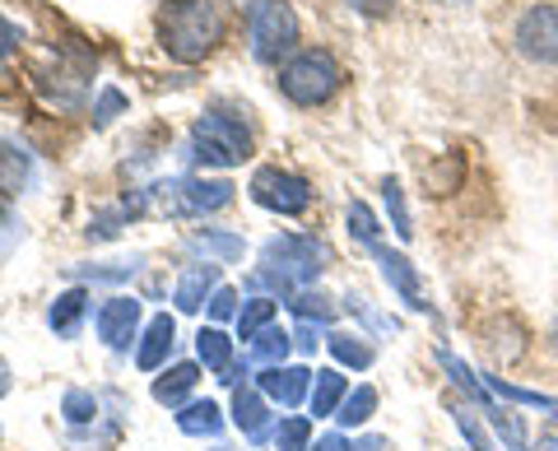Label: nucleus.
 Masks as SVG:
<instances>
[{"label":"nucleus","mask_w":558,"mask_h":451,"mask_svg":"<svg viewBox=\"0 0 558 451\" xmlns=\"http://www.w3.org/2000/svg\"><path fill=\"white\" fill-rule=\"evenodd\" d=\"M223 38V14L215 0H168L159 10V47L172 61L196 65Z\"/></svg>","instance_id":"obj_1"},{"label":"nucleus","mask_w":558,"mask_h":451,"mask_svg":"<svg viewBox=\"0 0 558 451\" xmlns=\"http://www.w3.org/2000/svg\"><path fill=\"white\" fill-rule=\"evenodd\" d=\"M233 200V182L223 178H172L149 191H135V200H126V215H159V219H201L215 215Z\"/></svg>","instance_id":"obj_2"},{"label":"nucleus","mask_w":558,"mask_h":451,"mask_svg":"<svg viewBox=\"0 0 558 451\" xmlns=\"http://www.w3.org/2000/svg\"><path fill=\"white\" fill-rule=\"evenodd\" d=\"M326 261V247L317 237H303V233H279L260 247V270H256V284H275L284 298H293L299 289H307L312 280L322 275Z\"/></svg>","instance_id":"obj_3"},{"label":"nucleus","mask_w":558,"mask_h":451,"mask_svg":"<svg viewBox=\"0 0 558 451\" xmlns=\"http://www.w3.org/2000/svg\"><path fill=\"white\" fill-rule=\"evenodd\" d=\"M191 159L205 168H233L242 159H252V131L247 121H238L229 112H205L191 126Z\"/></svg>","instance_id":"obj_4"},{"label":"nucleus","mask_w":558,"mask_h":451,"mask_svg":"<svg viewBox=\"0 0 558 451\" xmlns=\"http://www.w3.org/2000/svg\"><path fill=\"white\" fill-rule=\"evenodd\" d=\"M344 84V71L330 51H299L289 65H279V94L299 108H322V102Z\"/></svg>","instance_id":"obj_5"},{"label":"nucleus","mask_w":558,"mask_h":451,"mask_svg":"<svg viewBox=\"0 0 558 451\" xmlns=\"http://www.w3.org/2000/svg\"><path fill=\"white\" fill-rule=\"evenodd\" d=\"M299 14L289 0H252L247 5V38H252V57L275 65L279 57H289L299 47Z\"/></svg>","instance_id":"obj_6"},{"label":"nucleus","mask_w":558,"mask_h":451,"mask_svg":"<svg viewBox=\"0 0 558 451\" xmlns=\"http://www.w3.org/2000/svg\"><path fill=\"white\" fill-rule=\"evenodd\" d=\"M247 196L270 215H303L312 205V186L299 178V172H284V168H256L252 172V186Z\"/></svg>","instance_id":"obj_7"},{"label":"nucleus","mask_w":558,"mask_h":451,"mask_svg":"<svg viewBox=\"0 0 558 451\" xmlns=\"http://www.w3.org/2000/svg\"><path fill=\"white\" fill-rule=\"evenodd\" d=\"M517 47L521 57H531L539 65H558V5H531L517 20Z\"/></svg>","instance_id":"obj_8"},{"label":"nucleus","mask_w":558,"mask_h":451,"mask_svg":"<svg viewBox=\"0 0 558 451\" xmlns=\"http://www.w3.org/2000/svg\"><path fill=\"white\" fill-rule=\"evenodd\" d=\"M373 256H377V266H381V280H387V284L400 293V303H405L410 312H433L428 293H424V280H418V270L410 266V256L381 247V242L373 247Z\"/></svg>","instance_id":"obj_9"},{"label":"nucleus","mask_w":558,"mask_h":451,"mask_svg":"<svg viewBox=\"0 0 558 451\" xmlns=\"http://www.w3.org/2000/svg\"><path fill=\"white\" fill-rule=\"evenodd\" d=\"M94 326H98V340L108 344V350H117V354L131 350V340L140 331V298H108L98 307Z\"/></svg>","instance_id":"obj_10"},{"label":"nucleus","mask_w":558,"mask_h":451,"mask_svg":"<svg viewBox=\"0 0 558 451\" xmlns=\"http://www.w3.org/2000/svg\"><path fill=\"white\" fill-rule=\"evenodd\" d=\"M256 391L266 395V401L293 410V405L303 401V395H312V373H307V368H289V363H279V368H266V373L256 377Z\"/></svg>","instance_id":"obj_11"},{"label":"nucleus","mask_w":558,"mask_h":451,"mask_svg":"<svg viewBox=\"0 0 558 451\" xmlns=\"http://www.w3.org/2000/svg\"><path fill=\"white\" fill-rule=\"evenodd\" d=\"M172 340H178V321H172L168 312H159V317L145 326V340H140V350H135V363H140L145 373L163 368V358L172 354Z\"/></svg>","instance_id":"obj_12"},{"label":"nucleus","mask_w":558,"mask_h":451,"mask_svg":"<svg viewBox=\"0 0 558 451\" xmlns=\"http://www.w3.org/2000/svg\"><path fill=\"white\" fill-rule=\"evenodd\" d=\"M219 289V266H191L178 289H172V303H178V312H201L205 298H215Z\"/></svg>","instance_id":"obj_13"},{"label":"nucleus","mask_w":558,"mask_h":451,"mask_svg":"<svg viewBox=\"0 0 558 451\" xmlns=\"http://www.w3.org/2000/svg\"><path fill=\"white\" fill-rule=\"evenodd\" d=\"M84 312H89V289H65V293H57L51 298V307H47V326L57 336H75L80 331V321H84Z\"/></svg>","instance_id":"obj_14"},{"label":"nucleus","mask_w":558,"mask_h":451,"mask_svg":"<svg viewBox=\"0 0 558 451\" xmlns=\"http://www.w3.org/2000/svg\"><path fill=\"white\" fill-rule=\"evenodd\" d=\"M344 395H349L344 373L322 368L317 377H312V414H317V419H336V410L344 405Z\"/></svg>","instance_id":"obj_15"},{"label":"nucleus","mask_w":558,"mask_h":451,"mask_svg":"<svg viewBox=\"0 0 558 451\" xmlns=\"http://www.w3.org/2000/svg\"><path fill=\"white\" fill-rule=\"evenodd\" d=\"M233 424L247 432V438H260L270 424V405H266V395L252 391V387H238L233 391Z\"/></svg>","instance_id":"obj_16"},{"label":"nucleus","mask_w":558,"mask_h":451,"mask_svg":"<svg viewBox=\"0 0 558 451\" xmlns=\"http://www.w3.org/2000/svg\"><path fill=\"white\" fill-rule=\"evenodd\" d=\"M186 252H196V256H205V266H215V261H238L242 256V237L238 233H191L186 237Z\"/></svg>","instance_id":"obj_17"},{"label":"nucleus","mask_w":558,"mask_h":451,"mask_svg":"<svg viewBox=\"0 0 558 451\" xmlns=\"http://www.w3.org/2000/svg\"><path fill=\"white\" fill-rule=\"evenodd\" d=\"M196 358L205 363L209 373H229L233 368V340L219 331V326H201V336H196Z\"/></svg>","instance_id":"obj_18"},{"label":"nucleus","mask_w":558,"mask_h":451,"mask_svg":"<svg viewBox=\"0 0 558 451\" xmlns=\"http://www.w3.org/2000/svg\"><path fill=\"white\" fill-rule=\"evenodd\" d=\"M196 381H201L196 363H178V368H168L159 381H154V401H159V405H182Z\"/></svg>","instance_id":"obj_19"},{"label":"nucleus","mask_w":558,"mask_h":451,"mask_svg":"<svg viewBox=\"0 0 558 451\" xmlns=\"http://www.w3.org/2000/svg\"><path fill=\"white\" fill-rule=\"evenodd\" d=\"M178 428L186 432V438H219L223 414H219L215 401H191V405H182V414H178Z\"/></svg>","instance_id":"obj_20"},{"label":"nucleus","mask_w":558,"mask_h":451,"mask_svg":"<svg viewBox=\"0 0 558 451\" xmlns=\"http://www.w3.org/2000/svg\"><path fill=\"white\" fill-rule=\"evenodd\" d=\"M289 350H293V336L279 331V326H266L260 336L247 340V358H252V363H266V368H279Z\"/></svg>","instance_id":"obj_21"},{"label":"nucleus","mask_w":558,"mask_h":451,"mask_svg":"<svg viewBox=\"0 0 558 451\" xmlns=\"http://www.w3.org/2000/svg\"><path fill=\"white\" fill-rule=\"evenodd\" d=\"M484 387L494 391V395H502V401H512V405L545 410L549 419L558 424V401H554V395H545V391H526V387H517V381H502V377H484Z\"/></svg>","instance_id":"obj_22"},{"label":"nucleus","mask_w":558,"mask_h":451,"mask_svg":"<svg viewBox=\"0 0 558 451\" xmlns=\"http://www.w3.org/2000/svg\"><path fill=\"white\" fill-rule=\"evenodd\" d=\"M33 168H28V154L14 149V145H0V196H20L28 186Z\"/></svg>","instance_id":"obj_23"},{"label":"nucleus","mask_w":558,"mask_h":451,"mask_svg":"<svg viewBox=\"0 0 558 451\" xmlns=\"http://www.w3.org/2000/svg\"><path fill=\"white\" fill-rule=\"evenodd\" d=\"M326 350L336 354V363H344V368H373V344L363 340V336H349V331H336V336H326Z\"/></svg>","instance_id":"obj_24"},{"label":"nucleus","mask_w":558,"mask_h":451,"mask_svg":"<svg viewBox=\"0 0 558 451\" xmlns=\"http://www.w3.org/2000/svg\"><path fill=\"white\" fill-rule=\"evenodd\" d=\"M438 363H442V368H447V377L451 381H457V387L470 395V401H475L480 410H488V405H494V395H488V387H484V381L475 377V373H470L465 368V363L457 358V354H447V350H438Z\"/></svg>","instance_id":"obj_25"},{"label":"nucleus","mask_w":558,"mask_h":451,"mask_svg":"<svg viewBox=\"0 0 558 451\" xmlns=\"http://www.w3.org/2000/svg\"><path fill=\"white\" fill-rule=\"evenodd\" d=\"M377 414V391L373 387H354L344 395V405L336 410V419L344 424V428H363Z\"/></svg>","instance_id":"obj_26"},{"label":"nucleus","mask_w":558,"mask_h":451,"mask_svg":"<svg viewBox=\"0 0 558 451\" xmlns=\"http://www.w3.org/2000/svg\"><path fill=\"white\" fill-rule=\"evenodd\" d=\"M381 200H387V210H391V229H396V237H414V223H410V205H405V191H400V182L396 178H387L381 182Z\"/></svg>","instance_id":"obj_27"},{"label":"nucleus","mask_w":558,"mask_h":451,"mask_svg":"<svg viewBox=\"0 0 558 451\" xmlns=\"http://www.w3.org/2000/svg\"><path fill=\"white\" fill-rule=\"evenodd\" d=\"M266 326H275V298H252L247 307L238 312V336H242V340L260 336Z\"/></svg>","instance_id":"obj_28"},{"label":"nucleus","mask_w":558,"mask_h":451,"mask_svg":"<svg viewBox=\"0 0 558 451\" xmlns=\"http://www.w3.org/2000/svg\"><path fill=\"white\" fill-rule=\"evenodd\" d=\"M312 419H303V414H293V419H279L275 428V451H312Z\"/></svg>","instance_id":"obj_29"},{"label":"nucleus","mask_w":558,"mask_h":451,"mask_svg":"<svg viewBox=\"0 0 558 451\" xmlns=\"http://www.w3.org/2000/svg\"><path fill=\"white\" fill-rule=\"evenodd\" d=\"M451 419H457V428L465 432V442L475 447V451H498V442L484 432L480 424V410H465V405H451Z\"/></svg>","instance_id":"obj_30"},{"label":"nucleus","mask_w":558,"mask_h":451,"mask_svg":"<svg viewBox=\"0 0 558 451\" xmlns=\"http://www.w3.org/2000/svg\"><path fill=\"white\" fill-rule=\"evenodd\" d=\"M289 307H293V317H303V321H330V317H336V307H330L326 298H322V293H312V289H299V293H293V298H289Z\"/></svg>","instance_id":"obj_31"},{"label":"nucleus","mask_w":558,"mask_h":451,"mask_svg":"<svg viewBox=\"0 0 558 451\" xmlns=\"http://www.w3.org/2000/svg\"><path fill=\"white\" fill-rule=\"evenodd\" d=\"M349 233H354V237H359L368 252H373L377 242H381V237H377V233H381V229H377V219H373V210H368V205H363V200L349 205Z\"/></svg>","instance_id":"obj_32"},{"label":"nucleus","mask_w":558,"mask_h":451,"mask_svg":"<svg viewBox=\"0 0 558 451\" xmlns=\"http://www.w3.org/2000/svg\"><path fill=\"white\" fill-rule=\"evenodd\" d=\"M61 414L70 424H89L94 414H98V401L89 391H65V401H61Z\"/></svg>","instance_id":"obj_33"},{"label":"nucleus","mask_w":558,"mask_h":451,"mask_svg":"<svg viewBox=\"0 0 558 451\" xmlns=\"http://www.w3.org/2000/svg\"><path fill=\"white\" fill-rule=\"evenodd\" d=\"M117 112H126V94H117V89H102L98 102H94V126H112V117Z\"/></svg>","instance_id":"obj_34"},{"label":"nucleus","mask_w":558,"mask_h":451,"mask_svg":"<svg viewBox=\"0 0 558 451\" xmlns=\"http://www.w3.org/2000/svg\"><path fill=\"white\" fill-rule=\"evenodd\" d=\"M121 219H126V210H108V215H98V219L89 223V237H94V242H112V237L121 233Z\"/></svg>","instance_id":"obj_35"},{"label":"nucleus","mask_w":558,"mask_h":451,"mask_svg":"<svg viewBox=\"0 0 558 451\" xmlns=\"http://www.w3.org/2000/svg\"><path fill=\"white\" fill-rule=\"evenodd\" d=\"M209 317H215V321H233L238 317V293L233 289H215V298H209Z\"/></svg>","instance_id":"obj_36"},{"label":"nucleus","mask_w":558,"mask_h":451,"mask_svg":"<svg viewBox=\"0 0 558 451\" xmlns=\"http://www.w3.org/2000/svg\"><path fill=\"white\" fill-rule=\"evenodd\" d=\"M322 336H326V326H322V321H303V326H299V336H293V344H299L303 354H312V350L322 344Z\"/></svg>","instance_id":"obj_37"},{"label":"nucleus","mask_w":558,"mask_h":451,"mask_svg":"<svg viewBox=\"0 0 558 451\" xmlns=\"http://www.w3.org/2000/svg\"><path fill=\"white\" fill-rule=\"evenodd\" d=\"M354 14H363V20H381V14H391L396 0H344Z\"/></svg>","instance_id":"obj_38"},{"label":"nucleus","mask_w":558,"mask_h":451,"mask_svg":"<svg viewBox=\"0 0 558 451\" xmlns=\"http://www.w3.org/2000/svg\"><path fill=\"white\" fill-rule=\"evenodd\" d=\"M312 451H349V442L340 438V432H330V438H322V442L312 447Z\"/></svg>","instance_id":"obj_39"},{"label":"nucleus","mask_w":558,"mask_h":451,"mask_svg":"<svg viewBox=\"0 0 558 451\" xmlns=\"http://www.w3.org/2000/svg\"><path fill=\"white\" fill-rule=\"evenodd\" d=\"M349 451H387V438H363V442H354Z\"/></svg>","instance_id":"obj_40"},{"label":"nucleus","mask_w":558,"mask_h":451,"mask_svg":"<svg viewBox=\"0 0 558 451\" xmlns=\"http://www.w3.org/2000/svg\"><path fill=\"white\" fill-rule=\"evenodd\" d=\"M14 47V28L5 24V20H0V57H5V51Z\"/></svg>","instance_id":"obj_41"},{"label":"nucleus","mask_w":558,"mask_h":451,"mask_svg":"<svg viewBox=\"0 0 558 451\" xmlns=\"http://www.w3.org/2000/svg\"><path fill=\"white\" fill-rule=\"evenodd\" d=\"M0 395H10V363L0 358Z\"/></svg>","instance_id":"obj_42"},{"label":"nucleus","mask_w":558,"mask_h":451,"mask_svg":"<svg viewBox=\"0 0 558 451\" xmlns=\"http://www.w3.org/2000/svg\"><path fill=\"white\" fill-rule=\"evenodd\" d=\"M531 451H558V438H539Z\"/></svg>","instance_id":"obj_43"},{"label":"nucleus","mask_w":558,"mask_h":451,"mask_svg":"<svg viewBox=\"0 0 558 451\" xmlns=\"http://www.w3.org/2000/svg\"><path fill=\"white\" fill-rule=\"evenodd\" d=\"M554 344H558V321H554Z\"/></svg>","instance_id":"obj_44"}]
</instances>
